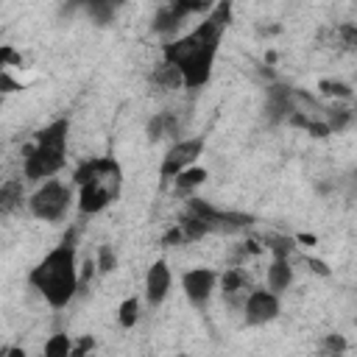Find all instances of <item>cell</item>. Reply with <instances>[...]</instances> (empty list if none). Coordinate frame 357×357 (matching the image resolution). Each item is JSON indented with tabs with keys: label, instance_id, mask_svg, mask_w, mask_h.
Segmentation results:
<instances>
[{
	"label": "cell",
	"instance_id": "15",
	"mask_svg": "<svg viewBox=\"0 0 357 357\" xmlns=\"http://www.w3.org/2000/svg\"><path fill=\"white\" fill-rule=\"evenodd\" d=\"M220 284H223V293H226V296L245 293V273H240V271H226V273L220 276Z\"/></svg>",
	"mask_w": 357,
	"mask_h": 357
},
{
	"label": "cell",
	"instance_id": "23",
	"mask_svg": "<svg viewBox=\"0 0 357 357\" xmlns=\"http://www.w3.org/2000/svg\"><path fill=\"white\" fill-rule=\"evenodd\" d=\"M106 3H109V6H117V3H123V0H106Z\"/></svg>",
	"mask_w": 357,
	"mask_h": 357
},
{
	"label": "cell",
	"instance_id": "19",
	"mask_svg": "<svg viewBox=\"0 0 357 357\" xmlns=\"http://www.w3.org/2000/svg\"><path fill=\"white\" fill-rule=\"evenodd\" d=\"M114 262H117V259H114V251H112L109 245H103L100 254H98V268H100V271H112Z\"/></svg>",
	"mask_w": 357,
	"mask_h": 357
},
{
	"label": "cell",
	"instance_id": "8",
	"mask_svg": "<svg viewBox=\"0 0 357 357\" xmlns=\"http://www.w3.org/2000/svg\"><path fill=\"white\" fill-rule=\"evenodd\" d=\"M279 315V298L273 290H251L245 298V324L259 326Z\"/></svg>",
	"mask_w": 357,
	"mask_h": 357
},
{
	"label": "cell",
	"instance_id": "20",
	"mask_svg": "<svg viewBox=\"0 0 357 357\" xmlns=\"http://www.w3.org/2000/svg\"><path fill=\"white\" fill-rule=\"evenodd\" d=\"M324 92L326 95H340V98H349V86L346 84H337V81H321Z\"/></svg>",
	"mask_w": 357,
	"mask_h": 357
},
{
	"label": "cell",
	"instance_id": "9",
	"mask_svg": "<svg viewBox=\"0 0 357 357\" xmlns=\"http://www.w3.org/2000/svg\"><path fill=\"white\" fill-rule=\"evenodd\" d=\"M215 284H218V273L209 271V268H192V271H187V273L181 276V287H184L187 298H190L195 307H201V304L209 301Z\"/></svg>",
	"mask_w": 357,
	"mask_h": 357
},
{
	"label": "cell",
	"instance_id": "22",
	"mask_svg": "<svg viewBox=\"0 0 357 357\" xmlns=\"http://www.w3.org/2000/svg\"><path fill=\"white\" fill-rule=\"evenodd\" d=\"M86 349H92V340H81V343H78L73 351H75V354H81V351H86Z\"/></svg>",
	"mask_w": 357,
	"mask_h": 357
},
{
	"label": "cell",
	"instance_id": "21",
	"mask_svg": "<svg viewBox=\"0 0 357 357\" xmlns=\"http://www.w3.org/2000/svg\"><path fill=\"white\" fill-rule=\"evenodd\" d=\"M6 61H17V53L11 47H0V70L6 67Z\"/></svg>",
	"mask_w": 357,
	"mask_h": 357
},
{
	"label": "cell",
	"instance_id": "12",
	"mask_svg": "<svg viewBox=\"0 0 357 357\" xmlns=\"http://www.w3.org/2000/svg\"><path fill=\"white\" fill-rule=\"evenodd\" d=\"M22 201V181L20 178H11V181H3L0 184V218L14 212Z\"/></svg>",
	"mask_w": 357,
	"mask_h": 357
},
{
	"label": "cell",
	"instance_id": "13",
	"mask_svg": "<svg viewBox=\"0 0 357 357\" xmlns=\"http://www.w3.org/2000/svg\"><path fill=\"white\" fill-rule=\"evenodd\" d=\"M173 178H176V192L187 195V192H192L195 187H201V184H204L206 170H204V167H184V170H181V173H176Z\"/></svg>",
	"mask_w": 357,
	"mask_h": 357
},
{
	"label": "cell",
	"instance_id": "16",
	"mask_svg": "<svg viewBox=\"0 0 357 357\" xmlns=\"http://www.w3.org/2000/svg\"><path fill=\"white\" fill-rule=\"evenodd\" d=\"M137 315H139V301L137 298H126L123 304H120V315H117V321H120V326H134L137 324Z\"/></svg>",
	"mask_w": 357,
	"mask_h": 357
},
{
	"label": "cell",
	"instance_id": "17",
	"mask_svg": "<svg viewBox=\"0 0 357 357\" xmlns=\"http://www.w3.org/2000/svg\"><path fill=\"white\" fill-rule=\"evenodd\" d=\"M73 349H70V340H67V335H53L47 343H45V354L47 357H64V354H70Z\"/></svg>",
	"mask_w": 357,
	"mask_h": 357
},
{
	"label": "cell",
	"instance_id": "14",
	"mask_svg": "<svg viewBox=\"0 0 357 357\" xmlns=\"http://www.w3.org/2000/svg\"><path fill=\"white\" fill-rule=\"evenodd\" d=\"M181 20L187 17V14H195V11H209L212 6H215V0H170L167 3Z\"/></svg>",
	"mask_w": 357,
	"mask_h": 357
},
{
	"label": "cell",
	"instance_id": "5",
	"mask_svg": "<svg viewBox=\"0 0 357 357\" xmlns=\"http://www.w3.org/2000/svg\"><path fill=\"white\" fill-rule=\"evenodd\" d=\"M70 201H73L70 184L56 181V178H45L42 187L31 195L28 206H31V212H33L39 220H59V218L67 215Z\"/></svg>",
	"mask_w": 357,
	"mask_h": 357
},
{
	"label": "cell",
	"instance_id": "4",
	"mask_svg": "<svg viewBox=\"0 0 357 357\" xmlns=\"http://www.w3.org/2000/svg\"><path fill=\"white\" fill-rule=\"evenodd\" d=\"M67 137H70V123L67 120H53L36 134V142L28 148L22 173L31 181H45L53 178L67 159Z\"/></svg>",
	"mask_w": 357,
	"mask_h": 357
},
{
	"label": "cell",
	"instance_id": "10",
	"mask_svg": "<svg viewBox=\"0 0 357 357\" xmlns=\"http://www.w3.org/2000/svg\"><path fill=\"white\" fill-rule=\"evenodd\" d=\"M170 282H173L170 268H167L165 262H153V265L148 268V276H145V298H148L153 307L162 304L165 296H167V290H170Z\"/></svg>",
	"mask_w": 357,
	"mask_h": 357
},
{
	"label": "cell",
	"instance_id": "1",
	"mask_svg": "<svg viewBox=\"0 0 357 357\" xmlns=\"http://www.w3.org/2000/svg\"><path fill=\"white\" fill-rule=\"evenodd\" d=\"M229 17H231V0H220L215 3V8H209L204 22H198L190 33L178 36L176 42L165 45V61L178 73L184 86L198 89L209 81Z\"/></svg>",
	"mask_w": 357,
	"mask_h": 357
},
{
	"label": "cell",
	"instance_id": "18",
	"mask_svg": "<svg viewBox=\"0 0 357 357\" xmlns=\"http://www.w3.org/2000/svg\"><path fill=\"white\" fill-rule=\"evenodd\" d=\"M268 248L273 251V257H290L293 240H287V237H268Z\"/></svg>",
	"mask_w": 357,
	"mask_h": 357
},
{
	"label": "cell",
	"instance_id": "3",
	"mask_svg": "<svg viewBox=\"0 0 357 357\" xmlns=\"http://www.w3.org/2000/svg\"><path fill=\"white\" fill-rule=\"evenodd\" d=\"M75 184H78V206L86 215H95L114 204L123 190V170L117 159L112 156H95L84 162L75 170Z\"/></svg>",
	"mask_w": 357,
	"mask_h": 357
},
{
	"label": "cell",
	"instance_id": "6",
	"mask_svg": "<svg viewBox=\"0 0 357 357\" xmlns=\"http://www.w3.org/2000/svg\"><path fill=\"white\" fill-rule=\"evenodd\" d=\"M187 215H192L206 231H234V229H245L251 223V215L223 212V209H215L212 204H206L201 198H192L187 204Z\"/></svg>",
	"mask_w": 357,
	"mask_h": 357
},
{
	"label": "cell",
	"instance_id": "2",
	"mask_svg": "<svg viewBox=\"0 0 357 357\" xmlns=\"http://www.w3.org/2000/svg\"><path fill=\"white\" fill-rule=\"evenodd\" d=\"M28 282L45 296L50 307H67L78 290V259L73 234L64 237L53 251H47L36 268L31 271Z\"/></svg>",
	"mask_w": 357,
	"mask_h": 357
},
{
	"label": "cell",
	"instance_id": "11",
	"mask_svg": "<svg viewBox=\"0 0 357 357\" xmlns=\"http://www.w3.org/2000/svg\"><path fill=\"white\" fill-rule=\"evenodd\" d=\"M293 282V268H290V259L287 257H273V262L268 265V287L273 293L290 287Z\"/></svg>",
	"mask_w": 357,
	"mask_h": 357
},
{
	"label": "cell",
	"instance_id": "7",
	"mask_svg": "<svg viewBox=\"0 0 357 357\" xmlns=\"http://www.w3.org/2000/svg\"><path fill=\"white\" fill-rule=\"evenodd\" d=\"M204 153V139L201 137H192V139H178L162 159V176L165 178H173L176 173H181L184 167H190L198 156Z\"/></svg>",
	"mask_w": 357,
	"mask_h": 357
}]
</instances>
